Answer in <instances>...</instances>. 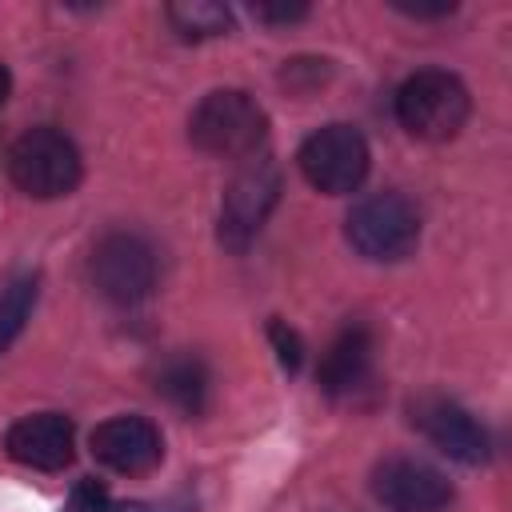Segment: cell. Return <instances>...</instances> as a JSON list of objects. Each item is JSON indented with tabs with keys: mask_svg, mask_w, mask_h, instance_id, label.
<instances>
[{
	"mask_svg": "<svg viewBox=\"0 0 512 512\" xmlns=\"http://www.w3.org/2000/svg\"><path fill=\"white\" fill-rule=\"evenodd\" d=\"M112 504H108V488L96 480V476H84V480H76V488L68 492V500H64V512H108Z\"/></svg>",
	"mask_w": 512,
	"mask_h": 512,
	"instance_id": "obj_17",
	"label": "cell"
},
{
	"mask_svg": "<svg viewBox=\"0 0 512 512\" xmlns=\"http://www.w3.org/2000/svg\"><path fill=\"white\" fill-rule=\"evenodd\" d=\"M36 288L40 280L32 272H20L12 276L4 288H0V356L12 348V340L24 332L32 308H36Z\"/></svg>",
	"mask_w": 512,
	"mask_h": 512,
	"instance_id": "obj_15",
	"label": "cell"
},
{
	"mask_svg": "<svg viewBox=\"0 0 512 512\" xmlns=\"http://www.w3.org/2000/svg\"><path fill=\"white\" fill-rule=\"evenodd\" d=\"M372 360H376V340L364 324H352L344 328L320 356V368H316V384L328 392V396H356L368 376H372Z\"/></svg>",
	"mask_w": 512,
	"mask_h": 512,
	"instance_id": "obj_12",
	"label": "cell"
},
{
	"mask_svg": "<svg viewBox=\"0 0 512 512\" xmlns=\"http://www.w3.org/2000/svg\"><path fill=\"white\" fill-rule=\"evenodd\" d=\"M188 136L208 156L248 160L268 136V116L248 92L216 88L196 104V112L188 120Z\"/></svg>",
	"mask_w": 512,
	"mask_h": 512,
	"instance_id": "obj_1",
	"label": "cell"
},
{
	"mask_svg": "<svg viewBox=\"0 0 512 512\" xmlns=\"http://www.w3.org/2000/svg\"><path fill=\"white\" fill-rule=\"evenodd\" d=\"M8 176L32 200L68 196L84 176L80 148L60 128H28L8 148Z\"/></svg>",
	"mask_w": 512,
	"mask_h": 512,
	"instance_id": "obj_2",
	"label": "cell"
},
{
	"mask_svg": "<svg viewBox=\"0 0 512 512\" xmlns=\"http://www.w3.org/2000/svg\"><path fill=\"white\" fill-rule=\"evenodd\" d=\"M268 340H272V348H276L280 368L296 372V368H300V360H304V340H300V332H296V328H288L284 320H272V324H268Z\"/></svg>",
	"mask_w": 512,
	"mask_h": 512,
	"instance_id": "obj_16",
	"label": "cell"
},
{
	"mask_svg": "<svg viewBox=\"0 0 512 512\" xmlns=\"http://www.w3.org/2000/svg\"><path fill=\"white\" fill-rule=\"evenodd\" d=\"M92 456L112 472L144 476L160 464L164 440H160V428L144 416H112L92 428Z\"/></svg>",
	"mask_w": 512,
	"mask_h": 512,
	"instance_id": "obj_10",
	"label": "cell"
},
{
	"mask_svg": "<svg viewBox=\"0 0 512 512\" xmlns=\"http://www.w3.org/2000/svg\"><path fill=\"white\" fill-rule=\"evenodd\" d=\"M156 392L184 416H200L208 404V368L196 356H168L156 368Z\"/></svg>",
	"mask_w": 512,
	"mask_h": 512,
	"instance_id": "obj_13",
	"label": "cell"
},
{
	"mask_svg": "<svg viewBox=\"0 0 512 512\" xmlns=\"http://www.w3.org/2000/svg\"><path fill=\"white\" fill-rule=\"evenodd\" d=\"M8 92H12V76H8V68L0 64V104L8 100Z\"/></svg>",
	"mask_w": 512,
	"mask_h": 512,
	"instance_id": "obj_21",
	"label": "cell"
},
{
	"mask_svg": "<svg viewBox=\"0 0 512 512\" xmlns=\"http://www.w3.org/2000/svg\"><path fill=\"white\" fill-rule=\"evenodd\" d=\"M280 200V168L272 160H252L228 180L224 200H220V220H216V236L228 252H244L260 228L268 224L272 208Z\"/></svg>",
	"mask_w": 512,
	"mask_h": 512,
	"instance_id": "obj_5",
	"label": "cell"
},
{
	"mask_svg": "<svg viewBox=\"0 0 512 512\" xmlns=\"http://www.w3.org/2000/svg\"><path fill=\"white\" fill-rule=\"evenodd\" d=\"M108 512H192L188 500H152V504H120Z\"/></svg>",
	"mask_w": 512,
	"mask_h": 512,
	"instance_id": "obj_19",
	"label": "cell"
},
{
	"mask_svg": "<svg viewBox=\"0 0 512 512\" xmlns=\"http://www.w3.org/2000/svg\"><path fill=\"white\" fill-rule=\"evenodd\" d=\"M412 424L448 456L460 464H484L492 456L488 432L476 424V416L468 408H460L456 400L444 396H420L412 404Z\"/></svg>",
	"mask_w": 512,
	"mask_h": 512,
	"instance_id": "obj_9",
	"label": "cell"
},
{
	"mask_svg": "<svg viewBox=\"0 0 512 512\" xmlns=\"http://www.w3.org/2000/svg\"><path fill=\"white\" fill-rule=\"evenodd\" d=\"M392 8H400L408 16H448L456 4H400V0H392Z\"/></svg>",
	"mask_w": 512,
	"mask_h": 512,
	"instance_id": "obj_20",
	"label": "cell"
},
{
	"mask_svg": "<svg viewBox=\"0 0 512 512\" xmlns=\"http://www.w3.org/2000/svg\"><path fill=\"white\" fill-rule=\"evenodd\" d=\"M372 496L388 512H444L452 484L440 468L416 456H388L372 468Z\"/></svg>",
	"mask_w": 512,
	"mask_h": 512,
	"instance_id": "obj_8",
	"label": "cell"
},
{
	"mask_svg": "<svg viewBox=\"0 0 512 512\" xmlns=\"http://www.w3.org/2000/svg\"><path fill=\"white\" fill-rule=\"evenodd\" d=\"M344 236H348V244L364 260L392 264V260H404L416 248V240H420V216H416V208L400 192H376V196H364L348 212Z\"/></svg>",
	"mask_w": 512,
	"mask_h": 512,
	"instance_id": "obj_4",
	"label": "cell"
},
{
	"mask_svg": "<svg viewBox=\"0 0 512 512\" xmlns=\"http://www.w3.org/2000/svg\"><path fill=\"white\" fill-rule=\"evenodd\" d=\"M472 112L468 88L460 76L444 68H424L408 76L396 92V120L416 136V140H452Z\"/></svg>",
	"mask_w": 512,
	"mask_h": 512,
	"instance_id": "obj_3",
	"label": "cell"
},
{
	"mask_svg": "<svg viewBox=\"0 0 512 512\" xmlns=\"http://www.w3.org/2000/svg\"><path fill=\"white\" fill-rule=\"evenodd\" d=\"M88 276L112 304H140L156 288V252L136 232H108L88 256Z\"/></svg>",
	"mask_w": 512,
	"mask_h": 512,
	"instance_id": "obj_7",
	"label": "cell"
},
{
	"mask_svg": "<svg viewBox=\"0 0 512 512\" xmlns=\"http://www.w3.org/2000/svg\"><path fill=\"white\" fill-rule=\"evenodd\" d=\"M164 16L180 40H212V36H224L232 24V12L216 0H180V4H168Z\"/></svg>",
	"mask_w": 512,
	"mask_h": 512,
	"instance_id": "obj_14",
	"label": "cell"
},
{
	"mask_svg": "<svg viewBox=\"0 0 512 512\" xmlns=\"http://www.w3.org/2000/svg\"><path fill=\"white\" fill-rule=\"evenodd\" d=\"M4 448L16 464L36 472H60L76 456V428L60 412H32L16 420L4 436Z\"/></svg>",
	"mask_w": 512,
	"mask_h": 512,
	"instance_id": "obj_11",
	"label": "cell"
},
{
	"mask_svg": "<svg viewBox=\"0 0 512 512\" xmlns=\"http://www.w3.org/2000/svg\"><path fill=\"white\" fill-rule=\"evenodd\" d=\"M296 164L316 192L348 196L364 184L372 156H368V140L352 124H324L300 144Z\"/></svg>",
	"mask_w": 512,
	"mask_h": 512,
	"instance_id": "obj_6",
	"label": "cell"
},
{
	"mask_svg": "<svg viewBox=\"0 0 512 512\" xmlns=\"http://www.w3.org/2000/svg\"><path fill=\"white\" fill-rule=\"evenodd\" d=\"M252 12L264 24H296L308 16V4H252Z\"/></svg>",
	"mask_w": 512,
	"mask_h": 512,
	"instance_id": "obj_18",
	"label": "cell"
}]
</instances>
